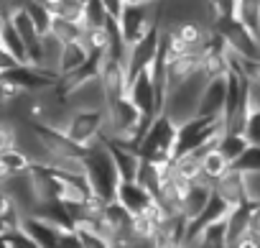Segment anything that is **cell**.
<instances>
[{
    "label": "cell",
    "instance_id": "cell-1",
    "mask_svg": "<svg viewBox=\"0 0 260 248\" xmlns=\"http://www.w3.org/2000/svg\"><path fill=\"white\" fill-rule=\"evenodd\" d=\"M72 144L89 151L107 139V110L105 107H74L61 128Z\"/></svg>",
    "mask_w": 260,
    "mask_h": 248
},
{
    "label": "cell",
    "instance_id": "cell-2",
    "mask_svg": "<svg viewBox=\"0 0 260 248\" xmlns=\"http://www.w3.org/2000/svg\"><path fill=\"white\" fill-rule=\"evenodd\" d=\"M176 136H179V123L171 120L166 113H161L151 120V126L146 128V133L138 141L136 151L143 161H153V164L174 161Z\"/></svg>",
    "mask_w": 260,
    "mask_h": 248
},
{
    "label": "cell",
    "instance_id": "cell-3",
    "mask_svg": "<svg viewBox=\"0 0 260 248\" xmlns=\"http://www.w3.org/2000/svg\"><path fill=\"white\" fill-rule=\"evenodd\" d=\"M224 133V123L222 118H191L179 126V136H176V149H174V159L184 156V154H204L207 149L217 146L219 136Z\"/></svg>",
    "mask_w": 260,
    "mask_h": 248
},
{
    "label": "cell",
    "instance_id": "cell-4",
    "mask_svg": "<svg viewBox=\"0 0 260 248\" xmlns=\"http://www.w3.org/2000/svg\"><path fill=\"white\" fill-rule=\"evenodd\" d=\"M84 177H87L94 197H100L105 202L115 200L117 187H120V177H117L115 161L107 154L105 144H100V146H94L84 154Z\"/></svg>",
    "mask_w": 260,
    "mask_h": 248
},
{
    "label": "cell",
    "instance_id": "cell-5",
    "mask_svg": "<svg viewBox=\"0 0 260 248\" xmlns=\"http://www.w3.org/2000/svg\"><path fill=\"white\" fill-rule=\"evenodd\" d=\"M204 85H207V77H204V74H197V77H191V79H186V82L171 87V90H169V97H166L164 113H166L171 120H176L179 126H181V123H186V120H191V118H197L199 97H202Z\"/></svg>",
    "mask_w": 260,
    "mask_h": 248
},
{
    "label": "cell",
    "instance_id": "cell-6",
    "mask_svg": "<svg viewBox=\"0 0 260 248\" xmlns=\"http://www.w3.org/2000/svg\"><path fill=\"white\" fill-rule=\"evenodd\" d=\"M156 11H158V3H153V6H127L125 3L122 6V11L117 16V26H120V34H122L127 49L138 44L158 23Z\"/></svg>",
    "mask_w": 260,
    "mask_h": 248
},
{
    "label": "cell",
    "instance_id": "cell-7",
    "mask_svg": "<svg viewBox=\"0 0 260 248\" xmlns=\"http://www.w3.org/2000/svg\"><path fill=\"white\" fill-rule=\"evenodd\" d=\"M214 31H219V36L224 39L227 49L242 59H252V62H260V41L252 31H247L240 21L235 18H224L219 23L212 26Z\"/></svg>",
    "mask_w": 260,
    "mask_h": 248
},
{
    "label": "cell",
    "instance_id": "cell-8",
    "mask_svg": "<svg viewBox=\"0 0 260 248\" xmlns=\"http://www.w3.org/2000/svg\"><path fill=\"white\" fill-rule=\"evenodd\" d=\"M161 39H164V26L156 23L138 44H133L127 49V74L130 77L153 67V62L161 54Z\"/></svg>",
    "mask_w": 260,
    "mask_h": 248
},
{
    "label": "cell",
    "instance_id": "cell-9",
    "mask_svg": "<svg viewBox=\"0 0 260 248\" xmlns=\"http://www.w3.org/2000/svg\"><path fill=\"white\" fill-rule=\"evenodd\" d=\"M127 100L133 102L143 118L153 120L158 115V97H156V82H153V72L143 69L138 74L130 77L127 82Z\"/></svg>",
    "mask_w": 260,
    "mask_h": 248
},
{
    "label": "cell",
    "instance_id": "cell-10",
    "mask_svg": "<svg viewBox=\"0 0 260 248\" xmlns=\"http://www.w3.org/2000/svg\"><path fill=\"white\" fill-rule=\"evenodd\" d=\"M102 144H105L107 154L115 161V169H117L120 182H136L138 179V172H141V156H138V151L130 146V144L117 141L112 136H107Z\"/></svg>",
    "mask_w": 260,
    "mask_h": 248
},
{
    "label": "cell",
    "instance_id": "cell-11",
    "mask_svg": "<svg viewBox=\"0 0 260 248\" xmlns=\"http://www.w3.org/2000/svg\"><path fill=\"white\" fill-rule=\"evenodd\" d=\"M127 82H130L127 67L122 62L105 57L102 69H100V85H102V92H105V105L115 102L120 97H127Z\"/></svg>",
    "mask_w": 260,
    "mask_h": 248
},
{
    "label": "cell",
    "instance_id": "cell-12",
    "mask_svg": "<svg viewBox=\"0 0 260 248\" xmlns=\"http://www.w3.org/2000/svg\"><path fill=\"white\" fill-rule=\"evenodd\" d=\"M115 202H120L133 217L148 212L153 205H156V197L136 179V182H120L117 187V195H115Z\"/></svg>",
    "mask_w": 260,
    "mask_h": 248
},
{
    "label": "cell",
    "instance_id": "cell-13",
    "mask_svg": "<svg viewBox=\"0 0 260 248\" xmlns=\"http://www.w3.org/2000/svg\"><path fill=\"white\" fill-rule=\"evenodd\" d=\"M224 95H227V77L207 79L202 97H199V118H222L224 113Z\"/></svg>",
    "mask_w": 260,
    "mask_h": 248
},
{
    "label": "cell",
    "instance_id": "cell-14",
    "mask_svg": "<svg viewBox=\"0 0 260 248\" xmlns=\"http://www.w3.org/2000/svg\"><path fill=\"white\" fill-rule=\"evenodd\" d=\"M214 192L235 210V207H242L247 205V187H245V174L237 172V169H230L219 182H214Z\"/></svg>",
    "mask_w": 260,
    "mask_h": 248
},
{
    "label": "cell",
    "instance_id": "cell-15",
    "mask_svg": "<svg viewBox=\"0 0 260 248\" xmlns=\"http://www.w3.org/2000/svg\"><path fill=\"white\" fill-rule=\"evenodd\" d=\"M21 230H23L26 235H31L41 248H59L61 228L46 223L44 217H39V215H34V212L23 215V220H21Z\"/></svg>",
    "mask_w": 260,
    "mask_h": 248
},
{
    "label": "cell",
    "instance_id": "cell-16",
    "mask_svg": "<svg viewBox=\"0 0 260 248\" xmlns=\"http://www.w3.org/2000/svg\"><path fill=\"white\" fill-rule=\"evenodd\" d=\"M212 192H214V187H212L209 182H204V179L191 182V184H189V189H186V195H184V200H181V215L191 223V220H194L204 207H207V202H209Z\"/></svg>",
    "mask_w": 260,
    "mask_h": 248
},
{
    "label": "cell",
    "instance_id": "cell-17",
    "mask_svg": "<svg viewBox=\"0 0 260 248\" xmlns=\"http://www.w3.org/2000/svg\"><path fill=\"white\" fill-rule=\"evenodd\" d=\"M87 62H89V51L84 49L82 41L64 44V46H61V57H59V79H64V77L79 72Z\"/></svg>",
    "mask_w": 260,
    "mask_h": 248
},
{
    "label": "cell",
    "instance_id": "cell-18",
    "mask_svg": "<svg viewBox=\"0 0 260 248\" xmlns=\"http://www.w3.org/2000/svg\"><path fill=\"white\" fill-rule=\"evenodd\" d=\"M230 169H232V164L219 154L217 146H212V149H207V151L202 154V179L209 182L212 187H214V182H219Z\"/></svg>",
    "mask_w": 260,
    "mask_h": 248
},
{
    "label": "cell",
    "instance_id": "cell-19",
    "mask_svg": "<svg viewBox=\"0 0 260 248\" xmlns=\"http://www.w3.org/2000/svg\"><path fill=\"white\" fill-rule=\"evenodd\" d=\"M34 167L31 156L21 149H13V151H6L0 154V174H3L6 179L8 177H18V174H28Z\"/></svg>",
    "mask_w": 260,
    "mask_h": 248
},
{
    "label": "cell",
    "instance_id": "cell-20",
    "mask_svg": "<svg viewBox=\"0 0 260 248\" xmlns=\"http://www.w3.org/2000/svg\"><path fill=\"white\" fill-rule=\"evenodd\" d=\"M235 21L257 36L260 31V0H235Z\"/></svg>",
    "mask_w": 260,
    "mask_h": 248
},
{
    "label": "cell",
    "instance_id": "cell-21",
    "mask_svg": "<svg viewBox=\"0 0 260 248\" xmlns=\"http://www.w3.org/2000/svg\"><path fill=\"white\" fill-rule=\"evenodd\" d=\"M0 46H3L18 64H28V49H26V44H23V39L18 36V31L13 29V23L8 21L6 23V29H3V34H0Z\"/></svg>",
    "mask_w": 260,
    "mask_h": 248
},
{
    "label": "cell",
    "instance_id": "cell-22",
    "mask_svg": "<svg viewBox=\"0 0 260 248\" xmlns=\"http://www.w3.org/2000/svg\"><path fill=\"white\" fill-rule=\"evenodd\" d=\"M247 146H250V144L245 141V136H242V133H235V131H224V133L219 136V141H217L219 154H222L230 164H235V161L245 154Z\"/></svg>",
    "mask_w": 260,
    "mask_h": 248
},
{
    "label": "cell",
    "instance_id": "cell-23",
    "mask_svg": "<svg viewBox=\"0 0 260 248\" xmlns=\"http://www.w3.org/2000/svg\"><path fill=\"white\" fill-rule=\"evenodd\" d=\"M171 164H174L176 177H181L184 182L191 184L202 179V154H184V156H176Z\"/></svg>",
    "mask_w": 260,
    "mask_h": 248
},
{
    "label": "cell",
    "instance_id": "cell-24",
    "mask_svg": "<svg viewBox=\"0 0 260 248\" xmlns=\"http://www.w3.org/2000/svg\"><path fill=\"white\" fill-rule=\"evenodd\" d=\"M49 34H51L59 44H74V41H82V36H84V26L54 16V23H51V31H49Z\"/></svg>",
    "mask_w": 260,
    "mask_h": 248
},
{
    "label": "cell",
    "instance_id": "cell-25",
    "mask_svg": "<svg viewBox=\"0 0 260 248\" xmlns=\"http://www.w3.org/2000/svg\"><path fill=\"white\" fill-rule=\"evenodd\" d=\"M23 11L28 13V18L34 21V26H36V31H39L41 36H46V34L51 31V23H54V13H51V11H49L46 6L36 3V0H26Z\"/></svg>",
    "mask_w": 260,
    "mask_h": 248
},
{
    "label": "cell",
    "instance_id": "cell-26",
    "mask_svg": "<svg viewBox=\"0 0 260 248\" xmlns=\"http://www.w3.org/2000/svg\"><path fill=\"white\" fill-rule=\"evenodd\" d=\"M110 21L102 0H87L84 3V18H82V26L84 29H105Z\"/></svg>",
    "mask_w": 260,
    "mask_h": 248
},
{
    "label": "cell",
    "instance_id": "cell-27",
    "mask_svg": "<svg viewBox=\"0 0 260 248\" xmlns=\"http://www.w3.org/2000/svg\"><path fill=\"white\" fill-rule=\"evenodd\" d=\"M242 136L250 146H260V102L250 100V110L242 126Z\"/></svg>",
    "mask_w": 260,
    "mask_h": 248
},
{
    "label": "cell",
    "instance_id": "cell-28",
    "mask_svg": "<svg viewBox=\"0 0 260 248\" xmlns=\"http://www.w3.org/2000/svg\"><path fill=\"white\" fill-rule=\"evenodd\" d=\"M84 3H87V0H59L56 8H54V16L64 18V21H72V23H82Z\"/></svg>",
    "mask_w": 260,
    "mask_h": 248
},
{
    "label": "cell",
    "instance_id": "cell-29",
    "mask_svg": "<svg viewBox=\"0 0 260 248\" xmlns=\"http://www.w3.org/2000/svg\"><path fill=\"white\" fill-rule=\"evenodd\" d=\"M247 205H250V202H247ZM247 205L235 207V210L230 212V217H227V235H230V245H232L240 235H245V233H247Z\"/></svg>",
    "mask_w": 260,
    "mask_h": 248
},
{
    "label": "cell",
    "instance_id": "cell-30",
    "mask_svg": "<svg viewBox=\"0 0 260 248\" xmlns=\"http://www.w3.org/2000/svg\"><path fill=\"white\" fill-rule=\"evenodd\" d=\"M207 11H209L212 26L224 21V18H235V0H207Z\"/></svg>",
    "mask_w": 260,
    "mask_h": 248
},
{
    "label": "cell",
    "instance_id": "cell-31",
    "mask_svg": "<svg viewBox=\"0 0 260 248\" xmlns=\"http://www.w3.org/2000/svg\"><path fill=\"white\" fill-rule=\"evenodd\" d=\"M18 149V126L13 120H3L0 118V154Z\"/></svg>",
    "mask_w": 260,
    "mask_h": 248
},
{
    "label": "cell",
    "instance_id": "cell-32",
    "mask_svg": "<svg viewBox=\"0 0 260 248\" xmlns=\"http://www.w3.org/2000/svg\"><path fill=\"white\" fill-rule=\"evenodd\" d=\"M232 169H237V172H242V174L260 172V146H247L245 154L232 164Z\"/></svg>",
    "mask_w": 260,
    "mask_h": 248
},
{
    "label": "cell",
    "instance_id": "cell-33",
    "mask_svg": "<svg viewBox=\"0 0 260 248\" xmlns=\"http://www.w3.org/2000/svg\"><path fill=\"white\" fill-rule=\"evenodd\" d=\"M6 240H8V245H11V248H41V245H39L31 235H26L21 228H18L16 233H11Z\"/></svg>",
    "mask_w": 260,
    "mask_h": 248
},
{
    "label": "cell",
    "instance_id": "cell-34",
    "mask_svg": "<svg viewBox=\"0 0 260 248\" xmlns=\"http://www.w3.org/2000/svg\"><path fill=\"white\" fill-rule=\"evenodd\" d=\"M245 187H247V200L250 202H260V172L245 174Z\"/></svg>",
    "mask_w": 260,
    "mask_h": 248
},
{
    "label": "cell",
    "instance_id": "cell-35",
    "mask_svg": "<svg viewBox=\"0 0 260 248\" xmlns=\"http://www.w3.org/2000/svg\"><path fill=\"white\" fill-rule=\"evenodd\" d=\"M247 233L260 238V202L247 205Z\"/></svg>",
    "mask_w": 260,
    "mask_h": 248
},
{
    "label": "cell",
    "instance_id": "cell-36",
    "mask_svg": "<svg viewBox=\"0 0 260 248\" xmlns=\"http://www.w3.org/2000/svg\"><path fill=\"white\" fill-rule=\"evenodd\" d=\"M59 248H84V243H82V238L77 235V230H61Z\"/></svg>",
    "mask_w": 260,
    "mask_h": 248
},
{
    "label": "cell",
    "instance_id": "cell-37",
    "mask_svg": "<svg viewBox=\"0 0 260 248\" xmlns=\"http://www.w3.org/2000/svg\"><path fill=\"white\" fill-rule=\"evenodd\" d=\"M16 67H21V64H18V62H16V59L3 49V46H0V77L8 74V72H11V69H16Z\"/></svg>",
    "mask_w": 260,
    "mask_h": 248
},
{
    "label": "cell",
    "instance_id": "cell-38",
    "mask_svg": "<svg viewBox=\"0 0 260 248\" xmlns=\"http://www.w3.org/2000/svg\"><path fill=\"white\" fill-rule=\"evenodd\" d=\"M230 248H260V238L252 235V233H245V235H240Z\"/></svg>",
    "mask_w": 260,
    "mask_h": 248
},
{
    "label": "cell",
    "instance_id": "cell-39",
    "mask_svg": "<svg viewBox=\"0 0 260 248\" xmlns=\"http://www.w3.org/2000/svg\"><path fill=\"white\" fill-rule=\"evenodd\" d=\"M102 6H105L107 16L117 21V16H120V11H122V6H125V3H122V0H102Z\"/></svg>",
    "mask_w": 260,
    "mask_h": 248
},
{
    "label": "cell",
    "instance_id": "cell-40",
    "mask_svg": "<svg viewBox=\"0 0 260 248\" xmlns=\"http://www.w3.org/2000/svg\"><path fill=\"white\" fill-rule=\"evenodd\" d=\"M127 6H153V3H161V0H122Z\"/></svg>",
    "mask_w": 260,
    "mask_h": 248
},
{
    "label": "cell",
    "instance_id": "cell-41",
    "mask_svg": "<svg viewBox=\"0 0 260 248\" xmlns=\"http://www.w3.org/2000/svg\"><path fill=\"white\" fill-rule=\"evenodd\" d=\"M6 23H8V21H6L3 16H0V34H3V29H6Z\"/></svg>",
    "mask_w": 260,
    "mask_h": 248
},
{
    "label": "cell",
    "instance_id": "cell-42",
    "mask_svg": "<svg viewBox=\"0 0 260 248\" xmlns=\"http://www.w3.org/2000/svg\"><path fill=\"white\" fill-rule=\"evenodd\" d=\"M0 248H11V245H8V240H6V238H0Z\"/></svg>",
    "mask_w": 260,
    "mask_h": 248
}]
</instances>
